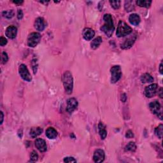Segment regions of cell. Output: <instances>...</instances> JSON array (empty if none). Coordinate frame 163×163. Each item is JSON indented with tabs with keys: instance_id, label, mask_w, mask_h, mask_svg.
<instances>
[{
	"instance_id": "obj_1",
	"label": "cell",
	"mask_w": 163,
	"mask_h": 163,
	"mask_svg": "<svg viewBox=\"0 0 163 163\" xmlns=\"http://www.w3.org/2000/svg\"><path fill=\"white\" fill-rule=\"evenodd\" d=\"M103 20L105 24L101 28V30L105 33L106 35L110 38L112 36V34L115 29L112 16L110 14H105L103 17Z\"/></svg>"
},
{
	"instance_id": "obj_2",
	"label": "cell",
	"mask_w": 163,
	"mask_h": 163,
	"mask_svg": "<svg viewBox=\"0 0 163 163\" xmlns=\"http://www.w3.org/2000/svg\"><path fill=\"white\" fill-rule=\"evenodd\" d=\"M63 82L66 93L68 94H71L73 92V78L70 71H67L63 74Z\"/></svg>"
},
{
	"instance_id": "obj_3",
	"label": "cell",
	"mask_w": 163,
	"mask_h": 163,
	"mask_svg": "<svg viewBox=\"0 0 163 163\" xmlns=\"http://www.w3.org/2000/svg\"><path fill=\"white\" fill-rule=\"evenodd\" d=\"M132 28L129 26L126 22L123 21H120L119 22L118 26H117L116 35L117 37L121 38L130 35L132 33Z\"/></svg>"
},
{
	"instance_id": "obj_4",
	"label": "cell",
	"mask_w": 163,
	"mask_h": 163,
	"mask_svg": "<svg viewBox=\"0 0 163 163\" xmlns=\"http://www.w3.org/2000/svg\"><path fill=\"white\" fill-rule=\"evenodd\" d=\"M111 82L112 84H115L116 82H118L122 76V71H121V68L120 66H113L111 70Z\"/></svg>"
},
{
	"instance_id": "obj_5",
	"label": "cell",
	"mask_w": 163,
	"mask_h": 163,
	"mask_svg": "<svg viewBox=\"0 0 163 163\" xmlns=\"http://www.w3.org/2000/svg\"><path fill=\"white\" fill-rule=\"evenodd\" d=\"M41 35L38 33H32L28 38V45L30 47H35L40 43Z\"/></svg>"
},
{
	"instance_id": "obj_6",
	"label": "cell",
	"mask_w": 163,
	"mask_h": 163,
	"mask_svg": "<svg viewBox=\"0 0 163 163\" xmlns=\"http://www.w3.org/2000/svg\"><path fill=\"white\" fill-rule=\"evenodd\" d=\"M149 108L150 111L152 112L154 114L156 115L160 119H162V111L160 103L157 101H154L151 102L149 104Z\"/></svg>"
},
{
	"instance_id": "obj_7",
	"label": "cell",
	"mask_w": 163,
	"mask_h": 163,
	"mask_svg": "<svg viewBox=\"0 0 163 163\" xmlns=\"http://www.w3.org/2000/svg\"><path fill=\"white\" fill-rule=\"evenodd\" d=\"M19 74L21 78L23 79L24 80L27 82H31L32 80L31 75L30 74L27 66H26L25 64H21L19 68Z\"/></svg>"
},
{
	"instance_id": "obj_8",
	"label": "cell",
	"mask_w": 163,
	"mask_h": 163,
	"mask_svg": "<svg viewBox=\"0 0 163 163\" xmlns=\"http://www.w3.org/2000/svg\"><path fill=\"white\" fill-rule=\"evenodd\" d=\"M157 84H153L147 86L145 89V95L147 98H152L155 95L157 90Z\"/></svg>"
},
{
	"instance_id": "obj_9",
	"label": "cell",
	"mask_w": 163,
	"mask_h": 163,
	"mask_svg": "<svg viewBox=\"0 0 163 163\" xmlns=\"http://www.w3.org/2000/svg\"><path fill=\"white\" fill-rule=\"evenodd\" d=\"M136 40V35H134L128 38L125 40L122 43L120 44V47L122 49H128L131 48L133 45Z\"/></svg>"
},
{
	"instance_id": "obj_10",
	"label": "cell",
	"mask_w": 163,
	"mask_h": 163,
	"mask_svg": "<svg viewBox=\"0 0 163 163\" xmlns=\"http://www.w3.org/2000/svg\"><path fill=\"white\" fill-rule=\"evenodd\" d=\"M105 154L102 149H97L93 155V160L95 162H102L105 160Z\"/></svg>"
},
{
	"instance_id": "obj_11",
	"label": "cell",
	"mask_w": 163,
	"mask_h": 163,
	"mask_svg": "<svg viewBox=\"0 0 163 163\" xmlns=\"http://www.w3.org/2000/svg\"><path fill=\"white\" fill-rule=\"evenodd\" d=\"M78 107V101L75 98H70L67 101L66 110L68 112L72 113Z\"/></svg>"
},
{
	"instance_id": "obj_12",
	"label": "cell",
	"mask_w": 163,
	"mask_h": 163,
	"mask_svg": "<svg viewBox=\"0 0 163 163\" xmlns=\"http://www.w3.org/2000/svg\"><path fill=\"white\" fill-rule=\"evenodd\" d=\"M6 36L10 39H14L17 36V29L14 26H10L6 28L5 31Z\"/></svg>"
},
{
	"instance_id": "obj_13",
	"label": "cell",
	"mask_w": 163,
	"mask_h": 163,
	"mask_svg": "<svg viewBox=\"0 0 163 163\" xmlns=\"http://www.w3.org/2000/svg\"><path fill=\"white\" fill-rule=\"evenodd\" d=\"M35 146L41 152H46L47 149V147L46 145V143L44 140L41 138H38L35 141Z\"/></svg>"
},
{
	"instance_id": "obj_14",
	"label": "cell",
	"mask_w": 163,
	"mask_h": 163,
	"mask_svg": "<svg viewBox=\"0 0 163 163\" xmlns=\"http://www.w3.org/2000/svg\"><path fill=\"white\" fill-rule=\"evenodd\" d=\"M45 27H46V24H45L43 18H37L35 22V28H36V29L39 31H43Z\"/></svg>"
},
{
	"instance_id": "obj_15",
	"label": "cell",
	"mask_w": 163,
	"mask_h": 163,
	"mask_svg": "<svg viewBox=\"0 0 163 163\" xmlns=\"http://www.w3.org/2000/svg\"><path fill=\"white\" fill-rule=\"evenodd\" d=\"M94 35H95V32L90 28H85L83 31V37L87 41L92 40Z\"/></svg>"
},
{
	"instance_id": "obj_16",
	"label": "cell",
	"mask_w": 163,
	"mask_h": 163,
	"mask_svg": "<svg viewBox=\"0 0 163 163\" xmlns=\"http://www.w3.org/2000/svg\"><path fill=\"white\" fill-rule=\"evenodd\" d=\"M45 135L48 139H54L58 136V131L54 127H50L46 130Z\"/></svg>"
},
{
	"instance_id": "obj_17",
	"label": "cell",
	"mask_w": 163,
	"mask_h": 163,
	"mask_svg": "<svg viewBox=\"0 0 163 163\" xmlns=\"http://www.w3.org/2000/svg\"><path fill=\"white\" fill-rule=\"evenodd\" d=\"M140 17L138 14H132L130 15V17H129V21L130 23L133 26H138L140 22Z\"/></svg>"
},
{
	"instance_id": "obj_18",
	"label": "cell",
	"mask_w": 163,
	"mask_h": 163,
	"mask_svg": "<svg viewBox=\"0 0 163 163\" xmlns=\"http://www.w3.org/2000/svg\"><path fill=\"white\" fill-rule=\"evenodd\" d=\"M42 131L43 130L40 127H33L31 129V130H30L29 135L33 138H35L42 133Z\"/></svg>"
},
{
	"instance_id": "obj_19",
	"label": "cell",
	"mask_w": 163,
	"mask_h": 163,
	"mask_svg": "<svg viewBox=\"0 0 163 163\" xmlns=\"http://www.w3.org/2000/svg\"><path fill=\"white\" fill-rule=\"evenodd\" d=\"M98 130H99V133L100 135L101 139H105V138L107 137V130H106L105 125L102 122H100L99 124H98Z\"/></svg>"
},
{
	"instance_id": "obj_20",
	"label": "cell",
	"mask_w": 163,
	"mask_h": 163,
	"mask_svg": "<svg viewBox=\"0 0 163 163\" xmlns=\"http://www.w3.org/2000/svg\"><path fill=\"white\" fill-rule=\"evenodd\" d=\"M102 41L103 40H102L101 37L98 36L95 39L93 40L91 44H90V45H91V48L93 49V50H96V49H97L98 47H99V46L102 43Z\"/></svg>"
},
{
	"instance_id": "obj_21",
	"label": "cell",
	"mask_w": 163,
	"mask_h": 163,
	"mask_svg": "<svg viewBox=\"0 0 163 163\" xmlns=\"http://www.w3.org/2000/svg\"><path fill=\"white\" fill-rule=\"evenodd\" d=\"M140 80L142 83H151L154 81V78L149 73H145L142 75Z\"/></svg>"
},
{
	"instance_id": "obj_22",
	"label": "cell",
	"mask_w": 163,
	"mask_h": 163,
	"mask_svg": "<svg viewBox=\"0 0 163 163\" xmlns=\"http://www.w3.org/2000/svg\"><path fill=\"white\" fill-rule=\"evenodd\" d=\"M136 4H137L140 7H145V8H149L152 4V1H141V0H138L136 1Z\"/></svg>"
},
{
	"instance_id": "obj_23",
	"label": "cell",
	"mask_w": 163,
	"mask_h": 163,
	"mask_svg": "<svg viewBox=\"0 0 163 163\" xmlns=\"http://www.w3.org/2000/svg\"><path fill=\"white\" fill-rule=\"evenodd\" d=\"M125 9L127 11V12H131V11L135 9V6L133 4V1H126L125 2Z\"/></svg>"
},
{
	"instance_id": "obj_24",
	"label": "cell",
	"mask_w": 163,
	"mask_h": 163,
	"mask_svg": "<svg viewBox=\"0 0 163 163\" xmlns=\"http://www.w3.org/2000/svg\"><path fill=\"white\" fill-rule=\"evenodd\" d=\"M162 132H163V126L162 124H160L157 127L155 128V134L159 138L161 139L162 138Z\"/></svg>"
},
{
	"instance_id": "obj_25",
	"label": "cell",
	"mask_w": 163,
	"mask_h": 163,
	"mask_svg": "<svg viewBox=\"0 0 163 163\" xmlns=\"http://www.w3.org/2000/svg\"><path fill=\"white\" fill-rule=\"evenodd\" d=\"M136 150V145L135 142H131L129 143L125 147V150L130 151V152H135Z\"/></svg>"
},
{
	"instance_id": "obj_26",
	"label": "cell",
	"mask_w": 163,
	"mask_h": 163,
	"mask_svg": "<svg viewBox=\"0 0 163 163\" xmlns=\"http://www.w3.org/2000/svg\"><path fill=\"white\" fill-rule=\"evenodd\" d=\"M3 16L7 19H12L14 16V12L13 10H6L3 12Z\"/></svg>"
},
{
	"instance_id": "obj_27",
	"label": "cell",
	"mask_w": 163,
	"mask_h": 163,
	"mask_svg": "<svg viewBox=\"0 0 163 163\" xmlns=\"http://www.w3.org/2000/svg\"><path fill=\"white\" fill-rule=\"evenodd\" d=\"M120 1H110L112 7L114 9H119L120 6Z\"/></svg>"
},
{
	"instance_id": "obj_28",
	"label": "cell",
	"mask_w": 163,
	"mask_h": 163,
	"mask_svg": "<svg viewBox=\"0 0 163 163\" xmlns=\"http://www.w3.org/2000/svg\"><path fill=\"white\" fill-rule=\"evenodd\" d=\"M30 157H31V160L33 162H35L36 161L38 160V155L36 153V152L33 150L32 152L31 153V155H30Z\"/></svg>"
},
{
	"instance_id": "obj_29",
	"label": "cell",
	"mask_w": 163,
	"mask_h": 163,
	"mask_svg": "<svg viewBox=\"0 0 163 163\" xmlns=\"http://www.w3.org/2000/svg\"><path fill=\"white\" fill-rule=\"evenodd\" d=\"M1 60H2V63L3 64H5L7 61H8L9 57H8V55H7V54L5 52H3V53H2Z\"/></svg>"
},
{
	"instance_id": "obj_30",
	"label": "cell",
	"mask_w": 163,
	"mask_h": 163,
	"mask_svg": "<svg viewBox=\"0 0 163 163\" xmlns=\"http://www.w3.org/2000/svg\"><path fill=\"white\" fill-rule=\"evenodd\" d=\"M64 162H77V160H75V159L72 157H65L64 159Z\"/></svg>"
},
{
	"instance_id": "obj_31",
	"label": "cell",
	"mask_w": 163,
	"mask_h": 163,
	"mask_svg": "<svg viewBox=\"0 0 163 163\" xmlns=\"http://www.w3.org/2000/svg\"><path fill=\"white\" fill-rule=\"evenodd\" d=\"M126 137L127 138H132L134 137V134L133 132H132V131L129 130L127 131L126 134Z\"/></svg>"
},
{
	"instance_id": "obj_32",
	"label": "cell",
	"mask_w": 163,
	"mask_h": 163,
	"mask_svg": "<svg viewBox=\"0 0 163 163\" xmlns=\"http://www.w3.org/2000/svg\"><path fill=\"white\" fill-rule=\"evenodd\" d=\"M7 43V40L4 37H1L0 38V45L1 46H4Z\"/></svg>"
},
{
	"instance_id": "obj_33",
	"label": "cell",
	"mask_w": 163,
	"mask_h": 163,
	"mask_svg": "<svg viewBox=\"0 0 163 163\" xmlns=\"http://www.w3.org/2000/svg\"><path fill=\"white\" fill-rule=\"evenodd\" d=\"M22 17H23V12H22V10H18L17 11V18L18 19H22Z\"/></svg>"
},
{
	"instance_id": "obj_34",
	"label": "cell",
	"mask_w": 163,
	"mask_h": 163,
	"mask_svg": "<svg viewBox=\"0 0 163 163\" xmlns=\"http://www.w3.org/2000/svg\"><path fill=\"white\" fill-rule=\"evenodd\" d=\"M158 94H159V96H160L161 98H162V88L159 89V90L158 91Z\"/></svg>"
},
{
	"instance_id": "obj_35",
	"label": "cell",
	"mask_w": 163,
	"mask_h": 163,
	"mask_svg": "<svg viewBox=\"0 0 163 163\" xmlns=\"http://www.w3.org/2000/svg\"><path fill=\"white\" fill-rule=\"evenodd\" d=\"M15 4H16L17 5H21V4H22V3H24L23 1H13Z\"/></svg>"
},
{
	"instance_id": "obj_36",
	"label": "cell",
	"mask_w": 163,
	"mask_h": 163,
	"mask_svg": "<svg viewBox=\"0 0 163 163\" xmlns=\"http://www.w3.org/2000/svg\"><path fill=\"white\" fill-rule=\"evenodd\" d=\"M159 71H160L161 74H162V61L161 63L160 66H159Z\"/></svg>"
},
{
	"instance_id": "obj_37",
	"label": "cell",
	"mask_w": 163,
	"mask_h": 163,
	"mask_svg": "<svg viewBox=\"0 0 163 163\" xmlns=\"http://www.w3.org/2000/svg\"><path fill=\"white\" fill-rule=\"evenodd\" d=\"M0 113H1V124H2L3 122V117H4V115H3V113L2 112H0Z\"/></svg>"
}]
</instances>
